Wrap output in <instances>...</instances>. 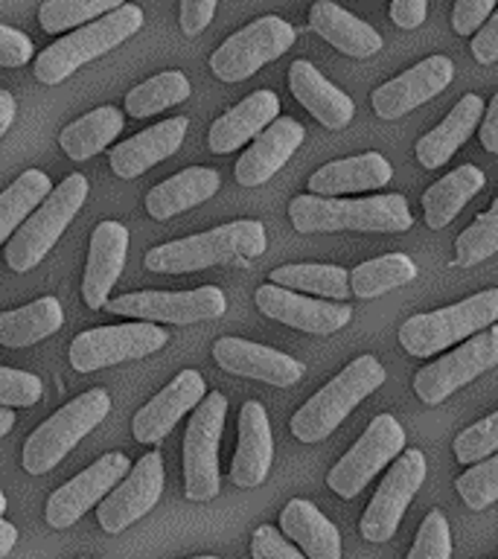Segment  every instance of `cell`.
<instances>
[{
	"label": "cell",
	"mask_w": 498,
	"mask_h": 559,
	"mask_svg": "<svg viewBox=\"0 0 498 559\" xmlns=\"http://www.w3.org/2000/svg\"><path fill=\"white\" fill-rule=\"evenodd\" d=\"M288 218L300 234H405L414 225L408 201L400 192L374 195V199H321L297 195L288 204Z\"/></svg>",
	"instance_id": "6da1fadb"
},
{
	"label": "cell",
	"mask_w": 498,
	"mask_h": 559,
	"mask_svg": "<svg viewBox=\"0 0 498 559\" xmlns=\"http://www.w3.org/2000/svg\"><path fill=\"white\" fill-rule=\"evenodd\" d=\"M265 253V227L257 218H242L213 227L204 234L157 245L146 253V269L155 274H190V271L234 265Z\"/></svg>",
	"instance_id": "7a4b0ae2"
},
{
	"label": "cell",
	"mask_w": 498,
	"mask_h": 559,
	"mask_svg": "<svg viewBox=\"0 0 498 559\" xmlns=\"http://www.w3.org/2000/svg\"><path fill=\"white\" fill-rule=\"evenodd\" d=\"M382 382L384 367L374 356H358L297 411L292 417V435L300 443H321L347 419L358 402L382 388Z\"/></svg>",
	"instance_id": "3957f363"
},
{
	"label": "cell",
	"mask_w": 498,
	"mask_h": 559,
	"mask_svg": "<svg viewBox=\"0 0 498 559\" xmlns=\"http://www.w3.org/2000/svg\"><path fill=\"white\" fill-rule=\"evenodd\" d=\"M143 26V9L122 3L108 15H103L94 24L79 26L76 33L64 35L61 41L38 52L35 59V79L42 85H59L70 73H76L82 64L99 59L103 52L114 50L129 35H134Z\"/></svg>",
	"instance_id": "277c9868"
},
{
	"label": "cell",
	"mask_w": 498,
	"mask_h": 559,
	"mask_svg": "<svg viewBox=\"0 0 498 559\" xmlns=\"http://www.w3.org/2000/svg\"><path fill=\"white\" fill-rule=\"evenodd\" d=\"M87 199V181L82 175H68L47 199L33 210V216H26L7 245L9 269L24 274L35 269L38 262L52 251V245L59 242L64 227L73 222L82 204Z\"/></svg>",
	"instance_id": "5b68a950"
},
{
	"label": "cell",
	"mask_w": 498,
	"mask_h": 559,
	"mask_svg": "<svg viewBox=\"0 0 498 559\" xmlns=\"http://www.w3.org/2000/svg\"><path fill=\"white\" fill-rule=\"evenodd\" d=\"M498 318V288H487L461 304L446 306L437 312L414 314L400 326V344L408 356H435L458 341L493 326Z\"/></svg>",
	"instance_id": "8992f818"
},
{
	"label": "cell",
	"mask_w": 498,
	"mask_h": 559,
	"mask_svg": "<svg viewBox=\"0 0 498 559\" xmlns=\"http://www.w3.org/2000/svg\"><path fill=\"white\" fill-rule=\"evenodd\" d=\"M108 411H111V396L103 388H94V391L68 402L64 408L44 419L42 426L26 437L24 469L29 475H44V472L56 469L64 461V454L108 417Z\"/></svg>",
	"instance_id": "52a82bcc"
},
{
	"label": "cell",
	"mask_w": 498,
	"mask_h": 559,
	"mask_svg": "<svg viewBox=\"0 0 498 559\" xmlns=\"http://www.w3.org/2000/svg\"><path fill=\"white\" fill-rule=\"evenodd\" d=\"M227 396L225 393H204L195 405L187 435H183V492L190 501H210L218 496V443L225 428Z\"/></svg>",
	"instance_id": "ba28073f"
},
{
	"label": "cell",
	"mask_w": 498,
	"mask_h": 559,
	"mask_svg": "<svg viewBox=\"0 0 498 559\" xmlns=\"http://www.w3.org/2000/svg\"><path fill=\"white\" fill-rule=\"evenodd\" d=\"M402 449H405V428L400 426V419L379 414L370 419L358 443H353V449L332 466L327 484L335 496L356 498Z\"/></svg>",
	"instance_id": "9c48e42d"
},
{
	"label": "cell",
	"mask_w": 498,
	"mask_h": 559,
	"mask_svg": "<svg viewBox=\"0 0 498 559\" xmlns=\"http://www.w3.org/2000/svg\"><path fill=\"white\" fill-rule=\"evenodd\" d=\"M292 44H295V29L283 17H257L253 24L242 26L210 56V70L222 82H242L265 68L269 61L280 59Z\"/></svg>",
	"instance_id": "30bf717a"
},
{
	"label": "cell",
	"mask_w": 498,
	"mask_h": 559,
	"mask_svg": "<svg viewBox=\"0 0 498 559\" xmlns=\"http://www.w3.org/2000/svg\"><path fill=\"white\" fill-rule=\"evenodd\" d=\"M166 330L149 321L117 323V326H96L73 338L70 344V365L79 373H94L103 367L143 358L166 347Z\"/></svg>",
	"instance_id": "8fae6325"
},
{
	"label": "cell",
	"mask_w": 498,
	"mask_h": 559,
	"mask_svg": "<svg viewBox=\"0 0 498 559\" xmlns=\"http://www.w3.org/2000/svg\"><path fill=\"white\" fill-rule=\"evenodd\" d=\"M498 365V326L475 332L466 344L452 349L449 356L437 358L435 365L423 367L414 376V391L426 405H440L446 396L461 391L463 384L475 382Z\"/></svg>",
	"instance_id": "7c38bea8"
},
{
	"label": "cell",
	"mask_w": 498,
	"mask_h": 559,
	"mask_svg": "<svg viewBox=\"0 0 498 559\" xmlns=\"http://www.w3.org/2000/svg\"><path fill=\"white\" fill-rule=\"evenodd\" d=\"M426 454L419 449H402L396 454V463L388 469L382 487L376 489L374 501L367 504L365 515L358 522V531L367 542H388L396 533L402 515L426 480Z\"/></svg>",
	"instance_id": "4fadbf2b"
},
{
	"label": "cell",
	"mask_w": 498,
	"mask_h": 559,
	"mask_svg": "<svg viewBox=\"0 0 498 559\" xmlns=\"http://www.w3.org/2000/svg\"><path fill=\"white\" fill-rule=\"evenodd\" d=\"M225 295L216 286H201L192 292H134L105 300L103 309L111 314H129L138 321H161L187 326V323L213 321L225 312Z\"/></svg>",
	"instance_id": "5bb4252c"
},
{
	"label": "cell",
	"mask_w": 498,
	"mask_h": 559,
	"mask_svg": "<svg viewBox=\"0 0 498 559\" xmlns=\"http://www.w3.org/2000/svg\"><path fill=\"white\" fill-rule=\"evenodd\" d=\"M161 489H164V457L157 452L143 454L138 466H131L126 478L103 498V504L96 510L99 527L105 533L126 531L157 504Z\"/></svg>",
	"instance_id": "9a60e30c"
},
{
	"label": "cell",
	"mask_w": 498,
	"mask_h": 559,
	"mask_svg": "<svg viewBox=\"0 0 498 559\" xmlns=\"http://www.w3.org/2000/svg\"><path fill=\"white\" fill-rule=\"evenodd\" d=\"M129 472V457L122 452H111L99 457L94 466H87L85 472H79L76 478L68 480L64 487H59L47 501V524L56 531H64L70 524H76L82 519L87 507H94L96 501H103Z\"/></svg>",
	"instance_id": "2e32d148"
},
{
	"label": "cell",
	"mask_w": 498,
	"mask_h": 559,
	"mask_svg": "<svg viewBox=\"0 0 498 559\" xmlns=\"http://www.w3.org/2000/svg\"><path fill=\"white\" fill-rule=\"evenodd\" d=\"M452 76V59H446V56H428V59H423L411 70H405L402 76L384 82L382 87H376L374 96H370L374 99V111L382 120H400L408 111L428 103L431 96L446 91Z\"/></svg>",
	"instance_id": "e0dca14e"
},
{
	"label": "cell",
	"mask_w": 498,
	"mask_h": 559,
	"mask_svg": "<svg viewBox=\"0 0 498 559\" xmlns=\"http://www.w3.org/2000/svg\"><path fill=\"white\" fill-rule=\"evenodd\" d=\"M204 393H208V384H204L199 370H181L155 400H149L134 414V423H131L134 440L138 443H161L178 426V419L204 400Z\"/></svg>",
	"instance_id": "ac0fdd59"
},
{
	"label": "cell",
	"mask_w": 498,
	"mask_h": 559,
	"mask_svg": "<svg viewBox=\"0 0 498 559\" xmlns=\"http://www.w3.org/2000/svg\"><path fill=\"white\" fill-rule=\"evenodd\" d=\"M257 306L262 314H269L274 321L295 326L300 332H315V335L339 332L353 318V309L347 304H323V300L300 297L288 288L271 286V283L257 292Z\"/></svg>",
	"instance_id": "d6986e66"
},
{
	"label": "cell",
	"mask_w": 498,
	"mask_h": 559,
	"mask_svg": "<svg viewBox=\"0 0 498 559\" xmlns=\"http://www.w3.org/2000/svg\"><path fill=\"white\" fill-rule=\"evenodd\" d=\"M213 358L225 373L260 379L274 388H288V384L300 382V376H304V365L297 358L242 338H218L213 347Z\"/></svg>",
	"instance_id": "ffe728a7"
},
{
	"label": "cell",
	"mask_w": 498,
	"mask_h": 559,
	"mask_svg": "<svg viewBox=\"0 0 498 559\" xmlns=\"http://www.w3.org/2000/svg\"><path fill=\"white\" fill-rule=\"evenodd\" d=\"M300 143H304V126L288 117H277L236 160V181L242 187H260L288 164V157L295 155Z\"/></svg>",
	"instance_id": "44dd1931"
},
{
	"label": "cell",
	"mask_w": 498,
	"mask_h": 559,
	"mask_svg": "<svg viewBox=\"0 0 498 559\" xmlns=\"http://www.w3.org/2000/svg\"><path fill=\"white\" fill-rule=\"evenodd\" d=\"M187 129H190L187 117H169V120L157 122L152 129L140 131L134 138L117 143L108 152V164L120 178H138V175L157 166L169 155H175Z\"/></svg>",
	"instance_id": "7402d4cb"
},
{
	"label": "cell",
	"mask_w": 498,
	"mask_h": 559,
	"mask_svg": "<svg viewBox=\"0 0 498 559\" xmlns=\"http://www.w3.org/2000/svg\"><path fill=\"white\" fill-rule=\"evenodd\" d=\"M129 253V230L120 222H103L91 236L87 251L85 280H82V297L91 309H103L114 283L120 280L122 265Z\"/></svg>",
	"instance_id": "603a6c76"
},
{
	"label": "cell",
	"mask_w": 498,
	"mask_h": 559,
	"mask_svg": "<svg viewBox=\"0 0 498 559\" xmlns=\"http://www.w3.org/2000/svg\"><path fill=\"white\" fill-rule=\"evenodd\" d=\"M274 461V440H271L269 414L260 402H245L239 411V445L230 463V480L236 487H260Z\"/></svg>",
	"instance_id": "cb8c5ba5"
},
{
	"label": "cell",
	"mask_w": 498,
	"mask_h": 559,
	"mask_svg": "<svg viewBox=\"0 0 498 559\" xmlns=\"http://www.w3.org/2000/svg\"><path fill=\"white\" fill-rule=\"evenodd\" d=\"M288 87L297 96V103L312 114L315 120L327 129H347L349 120L356 117V105L341 87H335L321 70L309 61H295L288 68Z\"/></svg>",
	"instance_id": "d4e9b609"
},
{
	"label": "cell",
	"mask_w": 498,
	"mask_h": 559,
	"mask_svg": "<svg viewBox=\"0 0 498 559\" xmlns=\"http://www.w3.org/2000/svg\"><path fill=\"white\" fill-rule=\"evenodd\" d=\"M280 114V99L274 91H253L251 96H245L242 103L234 105L225 117H218L210 126V148L216 155H227L242 143L253 140L265 126L277 120Z\"/></svg>",
	"instance_id": "484cf974"
},
{
	"label": "cell",
	"mask_w": 498,
	"mask_h": 559,
	"mask_svg": "<svg viewBox=\"0 0 498 559\" xmlns=\"http://www.w3.org/2000/svg\"><path fill=\"white\" fill-rule=\"evenodd\" d=\"M309 26L321 35L323 41H330L344 56L367 59V56L382 50V35L376 33L370 24H365L361 17H356L353 12L339 7V3H332V0L312 3V9H309Z\"/></svg>",
	"instance_id": "4316f807"
},
{
	"label": "cell",
	"mask_w": 498,
	"mask_h": 559,
	"mask_svg": "<svg viewBox=\"0 0 498 559\" xmlns=\"http://www.w3.org/2000/svg\"><path fill=\"white\" fill-rule=\"evenodd\" d=\"M391 164L382 155L367 152V155L344 157V160H332V164L321 166L309 178V190L321 199H335L341 192H367L384 187L391 181Z\"/></svg>",
	"instance_id": "83f0119b"
},
{
	"label": "cell",
	"mask_w": 498,
	"mask_h": 559,
	"mask_svg": "<svg viewBox=\"0 0 498 559\" xmlns=\"http://www.w3.org/2000/svg\"><path fill=\"white\" fill-rule=\"evenodd\" d=\"M280 531L304 548L309 559H341V533L327 515L306 498H292L280 513Z\"/></svg>",
	"instance_id": "f1b7e54d"
},
{
	"label": "cell",
	"mask_w": 498,
	"mask_h": 559,
	"mask_svg": "<svg viewBox=\"0 0 498 559\" xmlns=\"http://www.w3.org/2000/svg\"><path fill=\"white\" fill-rule=\"evenodd\" d=\"M481 117H484V99L478 94H466L454 105L437 129H431L417 143V160L426 169H437L452 160V155L475 134Z\"/></svg>",
	"instance_id": "f546056e"
},
{
	"label": "cell",
	"mask_w": 498,
	"mask_h": 559,
	"mask_svg": "<svg viewBox=\"0 0 498 559\" xmlns=\"http://www.w3.org/2000/svg\"><path fill=\"white\" fill-rule=\"evenodd\" d=\"M222 187V178H218L216 169H208V166H190L183 173L166 178L149 190L146 195V210L149 216L164 222V218H173L183 210L195 207L201 201L213 199Z\"/></svg>",
	"instance_id": "4dcf8cb0"
},
{
	"label": "cell",
	"mask_w": 498,
	"mask_h": 559,
	"mask_svg": "<svg viewBox=\"0 0 498 559\" xmlns=\"http://www.w3.org/2000/svg\"><path fill=\"white\" fill-rule=\"evenodd\" d=\"M484 173H481L478 166L463 164L458 169H452L449 175H443L440 181L431 183L428 192L423 195V213H426V225L431 230H440L452 222L463 207H466V201L475 199L481 190H484Z\"/></svg>",
	"instance_id": "1f68e13d"
},
{
	"label": "cell",
	"mask_w": 498,
	"mask_h": 559,
	"mask_svg": "<svg viewBox=\"0 0 498 559\" xmlns=\"http://www.w3.org/2000/svg\"><path fill=\"white\" fill-rule=\"evenodd\" d=\"M64 312L56 297H42L29 306H21L15 312H0V344L3 347H29L38 341L50 338L61 330Z\"/></svg>",
	"instance_id": "d6a6232c"
},
{
	"label": "cell",
	"mask_w": 498,
	"mask_h": 559,
	"mask_svg": "<svg viewBox=\"0 0 498 559\" xmlns=\"http://www.w3.org/2000/svg\"><path fill=\"white\" fill-rule=\"evenodd\" d=\"M122 122L126 117L114 105H105V108H96V111L79 117L76 122H70L68 129L61 131L59 143L70 160H87L111 146V140L122 131Z\"/></svg>",
	"instance_id": "836d02e7"
},
{
	"label": "cell",
	"mask_w": 498,
	"mask_h": 559,
	"mask_svg": "<svg viewBox=\"0 0 498 559\" xmlns=\"http://www.w3.org/2000/svg\"><path fill=\"white\" fill-rule=\"evenodd\" d=\"M417 277V265L405 253H388V257H376V260H367L361 265L347 274L349 292L358 297V300H370V297H379L391 288H400L405 283Z\"/></svg>",
	"instance_id": "e575fe53"
},
{
	"label": "cell",
	"mask_w": 498,
	"mask_h": 559,
	"mask_svg": "<svg viewBox=\"0 0 498 559\" xmlns=\"http://www.w3.org/2000/svg\"><path fill=\"white\" fill-rule=\"evenodd\" d=\"M271 286L280 288H297V292H309V295H323L332 300H347L349 283L347 271L341 265H280L271 271Z\"/></svg>",
	"instance_id": "d590c367"
},
{
	"label": "cell",
	"mask_w": 498,
	"mask_h": 559,
	"mask_svg": "<svg viewBox=\"0 0 498 559\" xmlns=\"http://www.w3.org/2000/svg\"><path fill=\"white\" fill-rule=\"evenodd\" d=\"M50 178L42 169H26L12 187L0 192V242L15 234L17 225L50 195Z\"/></svg>",
	"instance_id": "8d00e7d4"
},
{
	"label": "cell",
	"mask_w": 498,
	"mask_h": 559,
	"mask_svg": "<svg viewBox=\"0 0 498 559\" xmlns=\"http://www.w3.org/2000/svg\"><path fill=\"white\" fill-rule=\"evenodd\" d=\"M187 96H190V82H187V76H183L181 70H166V73H157V76L138 85L126 96V114L138 117V120L155 117V114L183 103Z\"/></svg>",
	"instance_id": "74e56055"
},
{
	"label": "cell",
	"mask_w": 498,
	"mask_h": 559,
	"mask_svg": "<svg viewBox=\"0 0 498 559\" xmlns=\"http://www.w3.org/2000/svg\"><path fill=\"white\" fill-rule=\"evenodd\" d=\"M498 251V199L493 201V207L487 213H481L454 242L452 265L458 269H470L478 262L489 260Z\"/></svg>",
	"instance_id": "f35d334b"
},
{
	"label": "cell",
	"mask_w": 498,
	"mask_h": 559,
	"mask_svg": "<svg viewBox=\"0 0 498 559\" xmlns=\"http://www.w3.org/2000/svg\"><path fill=\"white\" fill-rule=\"evenodd\" d=\"M126 0H47L38 9L44 33H64L79 24H91L94 17L120 9Z\"/></svg>",
	"instance_id": "ab89813d"
},
{
	"label": "cell",
	"mask_w": 498,
	"mask_h": 559,
	"mask_svg": "<svg viewBox=\"0 0 498 559\" xmlns=\"http://www.w3.org/2000/svg\"><path fill=\"white\" fill-rule=\"evenodd\" d=\"M454 487L461 492L463 504L481 513L498 501V457H484L472 469H466L461 478L454 480Z\"/></svg>",
	"instance_id": "60d3db41"
},
{
	"label": "cell",
	"mask_w": 498,
	"mask_h": 559,
	"mask_svg": "<svg viewBox=\"0 0 498 559\" xmlns=\"http://www.w3.org/2000/svg\"><path fill=\"white\" fill-rule=\"evenodd\" d=\"M498 449V414H489L472 428L461 431L454 440V457L458 463H478L493 457Z\"/></svg>",
	"instance_id": "b9f144b4"
},
{
	"label": "cell",
	"mask_w": 498,
	"mask_h": 559,
	"mask_svg": "<svg viewBox=\"0 0 498 559\" xmlns=\"http://www.w3.org/2000/svg\"><path fill=\"white\" fill-rule=\"evenodd\" d=\"M408 559H452V531L440 510H431L423 519Z\"/></svg>",
	"instance_id": "7bdbcfd3"
},
{
	"label": "cell",
	"mask_w": 498,
	"mask_h": 559,
	"mask_svg": "<svg viewBox=\"0 0 498 559\" xmlns=\"http://www.w3.org/2000/svg\"><path fill=\"white\" fill-rule=\"evenodd\" d=\"M42 393L44 384L35 373L0 367V408H33Z\"/></svg>",
	"instance_id": "ee69618b"
},
{
	"label": "cell",
	"mask_w": 498,
	"mask_h": 559,
	"mask_svg": "<svg viewBox=\"0 0 498 559\" xmlns=\"http://www.w3.org/2000/svg\"><path fill=\"white\" fill-rule=\"evenodd\" d=\"M251 554L253 559H306L283 533L269 527V524H262V527H257V533H253Z\"/></svg>",
	"instance_id": "f6af8a7d"
},
{
	"label": "cell",
	"mask_w": 498,
	"mask_h": 559,
	"mask_svg": "<svg viewBox=\"0 0 498 559\" xmlns=\"http://www.w3.org/2000/svg\"><path fill=\"white\" fill-rule=\"evenodd\" d=\"M496 0H454L452 26L458 35H472L489 15Z\"/></svg>",
	"instance_id": "bcb514c9"
},
{
	"label": "cell",
	"mask_w": 498,
	"mask_h": 559,
	"mask_svg": "<svg viewBox=\"0 0 498 559\" xmlns=\"http://www.w3.org/2000/svg\"><path fill=\"white\" fill-rule=\"evenodd\" d=\"M33 59V41L12 26L0 24V68H21Z\"/></svg>",
	"instance_id": "7dc6e473"
},
{
	"label": "cell",
	"mask_w": 498,
	"mask_h": 559,
	"mask_svg": "<svg viewBox=\"0 0 498 559\" xmlns=\"http://www.w3.org/2000/svg\"><path fill=\"white\" fill-rule=\"evenodd\" d=\"M218 0H181V29L187 35H199L213 21Z\"/></svg>",
	"instance_id": "c3c4849f"
},
{
	"label": "cell",
	"mask_w": 498,
	"mask_h": 559,
	"mask_svg": "<svg viewBox=\"0 0 498 559\" xmlns=\"http://www.w3.org/2000/svg\"><path fill=\"white\" fill-rule=\"evenodd\" d=\"M472 56L478 64H493L498 59V15H489L472 38Z\"/></svg>",
	"instance_id": "681fc988"
},
{
	"label": "cell",
	"mask_w": 498,
	"mask_h": 559,
	"mask_svg": "<svg viewBox=\"0 0 498 559\" xmlns=\"http://www.w3.org/2000/svg\"><path fill=\"white\" fill-rule=\"evenodd\" d=\"M428 15V0H391L393 24L402 29H417Z\"/></svg>",
	"instance_id": "f907efd6"
},
{
	"label": "cell",
	"mask_w": 498,
	"mask_h": 559,
	"mask_svg": "<svg viewBox=\"0 0 498 559\" xmlns=\"http://www.w3.org/2000/svg\"><path fill=\"white\" fill-rule=\"evenodd\" d=\"M481 143L487 152H498V96H493L487 105V111L481 117Z\"/></svg>",
	"instance_id": "816d5d0a"
},
{
	"label": "cell",
	"mask_w": 498,
	"mask_h": 559,
	"mask_svg": "<svg viewBox=\"0 0 498 559\" xmlns=\"http://www.w3.org/2000/svg\"><path fill=\"white\" fill-rule=\"evenodd\" d=\"M12 120H15V96L9 91H0V138L7 134Z\"/></svg>",
	"instance_id": "f5cc1de1"
},
{
	"label": "cell",
	"mask_w": 498,
	"mask_h": 559,
	"mask_svg": "<svg viewBox=\"0 0 498 559\" xmlns=\"http://www.w3.org/2000/svg\"><path fill=\"white\" fill-rule=\"evenodd\" d=\"M15 542H17V531L12 527V524L0 519V559L9 557V550L15 548Z\"/></svg>",
	"instance_id": "db71d44e"
},
{
	"label": "cell",
	"mask_w": 498,
	"mask_h": 559,
	"mask_svg": "<svg viewBox=\"0 0 498 559\" xmlns=\"http://www.w3.org/2000/svg\"><path fill=\"white\" fill-rule=\"evenodd\" d=\"M12 426H15V414H12V408H0V437H7L9 431H12Z\"/></svg>",
	"instance_id": "11a10c76"
},
{
	"label": "cell",
	"mask_w": 498,
	"mask_h": 559,
	"mask_svg": "<svg viewBox=\"0 0 498 559\" xmlns=\"http://www.w3.org/2000/svg\"><path fill=\"white\" fill-rule=\"evenodd\" d=\"M7 513V496H3V489H0V515Z\"/></svg>",
	"instance_id": "9f6ffc18"
},
{
	"label": "cell",
	"mask_w": 498,
	"mask_h": 559,
	"mask_svg": "<svg viewBox=\"0 0 498 559\" xmlns=\"http://www.w3.org/2000/svg\"><path fill=\"white\" fill-rule=\"evenodd\" d=\"M195 559H218V557H195Z\"/></svg>",
	"instance_id": "6f0895ef"
}]
</instances>
